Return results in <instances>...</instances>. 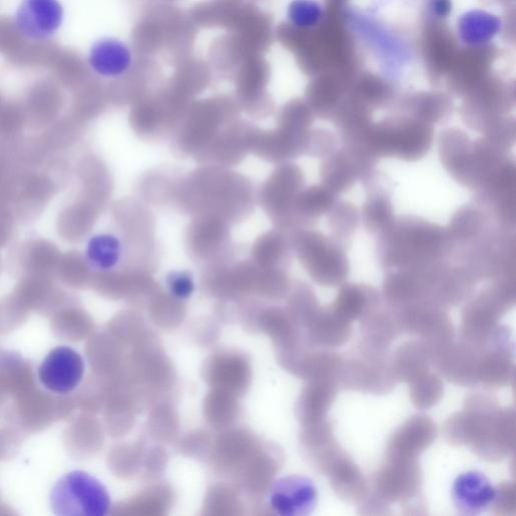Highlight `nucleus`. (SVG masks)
Here are the masks:
<instances>
[{"label": "nucleus", "instance_id": "20", "mask_svg": "<svg viewBox=\"0 0 516 516\" xmlns=\"http://www.w3.org/2000/svg\"><path fill=\"white\" fill-rule=\"evenodd\" d=\"M434 359L427 344L411 342L403 346L392 363L396 378L414 382L429 372L430 360Z\"/></svg>", "mask_w": 516, "mask_h": 516}, {"label": "nucleus", "instance_id": "16", "mask_svg": "<svg viewBox=\"0 0 516 516\" xmlns=\"http://www.w3.org/2000/svg\"><path fill=\"white\" fill-rule=\"evenodd\" d=\"M94 73L104 78H117L134 65V55L125 43L115 38H103L94 43L88 55Z\"/></svg>", "mask_w": 516, "mask_h": 516}, {"label": "nucleus", "instance_id": "31", "mask_svg": "<svg viewBox=\"0 0 516 516\" xmlns=\"http://www.w3.org/2000/svg\"><path fill=\"white\" fill-rule=\"evenodd\" d=\"M170 293L178 300L189 299L195 290L192 277L187 273H173L168 277Z\"/></svg>", "mask_w": 516, "mask_h": 516}, {"label": "nucleus", "instance_id": "15", "mask_svg": "<svg viewBox=\"0 0 516 516\" xmlns=\"http://www.w3.org/2000/svg\"><path fill=\"white\" fill-rule=\"evenodd\" d=\"M496 489L481 472L469 471L453 483V502L462 514L478 515L493 506Z\"/></svg>", "mask_w": 516, "mask_h": 516}, {"label": "nucleus", "instance_id": "19", "mask_svg": "<svg viewBox=\"0 0 516 516\" xmlns=\"http://www.w3.org/2000/svg\"><path fill=\"white\" fill-rule=\"evenodd\" d=\"M477 279L463 265L451 268L436 287L430 300L444 307L457 306L465 301L477 285Z\"/></svg>", "mask_w": 516, "mask_h": 516}, {"label": "nucleus", "instance_id": "22", "mask_svg": "<svg viewBox=\"0 0 516 516\" xmlns=\"http://www.w3.org/2000/svg\"><path fill=\"white\" fill-rule=\"evenodd\" d=\"M121 256V244L117 237L108 233L92 236L86 244V265L96 272H108L116 267Z\"/></svg>", "mask_w": 516, "mask_h": 516}, {"label": "nucleus", "instance_id": "8", "mask_svg": "<svg viewBox=\"0 0 516 516\" xmlns=\"http://www.w3.org/2000/svg\"><path fill=\"white\" fill-rule=\"evenodd\" d=\"M268 502L282 516H305L315 510L318 490L310 478L290 475L273 482L268 491Z\"/></svg>", "mask_w": 516, "mask_h": 516}, {"label": "nucleus", "instance_id": "5", "mask_svg": "<svg viewBox=\"0 0 516 516\" xmlns=\"http://www.w3.org/2000/svg\"><path fill=\"white\" fill-rule=\"evenodd\" d=\"M51 507L60 516H103L111 507L107 488L85 471H72L51 490Z\"/></svg>", "mask_w": 516, "mask_h": 516}, {"label": "nucleus", "instance_id": "6", "mask_svg": "<svg viewBox=\"0 0 516 516\" xmlns=\"http://www.w3.org/2000/svg\"><path fill=\"white\" fill-rule=\"evenodd\" d=\"M446 261L397 270L387 276L383 283V298L395 308H404L411 304L428 300L436 287L450 269Z\"/></svg>", "mask_w": 516, "mask_h": 516}, {"label": "nucleus", "instance_id": "14", "mask_svg": "<svg viewBox=\"0 0 516 516\" xmlns=\"http://www.w3.org/2000/svg\"><path fill=\"white\" fill-rule=\"evenodd\" d=\"M437 437L433 421L426 416H416L393 436L387 459L416 461L417 456L429 447Z\"/></svg>", "mask_w": 516, "mask_h": 516}, {"label": "nucleus", "instance_id": "12", "mask_svg": "<svg viewBox=\"0 0 516 516\" xmlns=\"http://www.w3.org/2000/svg\"><path fill=\"white\" fill-rule=\"evenodd\" d=\"M374 166L343 148L326 158L322 164V184L337 195L350 189L357 180L365 182L371 178Z\"/></svg>", "mask_w": 516, "mask_h": 516}, {"label": "nucleus", "instance_id": "18", "mask_svg": "<svg viewBox=\"0 0 516 516\" xmlns=\"http://www.w3.org/2000/svg\"><path fill=\"white\" fill-rule=\"evenodd\" d=\"M378 306L380 297L374 288L348 284L340 289L331 310L339 318L351 323L362 319Z\"/></svg>", "mask_w": 516, "mask_h": 516}, {"label": "nucleus", "instance_id": "26", "mask_svg": "<svg viewBox=\"0 0 516 516\" xmlns=\"http://www.w3.org/2000/svg\"><path fill=\"white\" fill-rule=\"evenodd\" d=\"M328 214L331 238L344 246L358 227V210L353 204L342 201L336 202Z\"/></svg>", "mask_w": 516, "mask_h": 516}, {"label": "nucleus", "instance_id": "17", "mask_svg": "<svg viewBox=\"0 0 516 516\" xmlns=\"http://www.w3.org/2000/svg\"><path fill=\"white\" fill-rule=\"evenodd\" d=\"M490 218L478 204L459 209L446 228L454 248L461 249L474 242L489 228Z\"/></svg>", "mask_w": 516, "mask_h": 516}, {"label": "nucleus", "instance_id": "27", "mask_svg": "<svg viewBox=\"0 0 516 516\" xmlns=\"http://www.w3.org/2000/svg\"><path fill=\"white\" fill-rule=\"evenodd\" d=\"M411 399L419 409H429L440 401L443 395V384L435 374L426 373L414 382Z\"/></svg>", "mask_w": 516, "mask_h": 516}, {"label": "nucleus", "instance_id": "2", "mask_svg": "<svg viewBox=\"0 0 516 516\" xmlns=\"http://www.w3.org/2000/svg\"><path fill=\"white\" fill-rule=\"evenodd\" d=\"M433 139L432 124L415 118L389 119L371 125L366 147L376 161L397 158L416 162L430 152Z\"/></svg>", "mask_w": 516, "mask_h": 516}, {"label": "nucleus", "instance_id": "29", "mask_svg": "<svg viewBox=\"0 0 516 516\" xmlns=\"http://www.w3.org/2000/svg\"><path fill=\"white\" fill-rule=\"evenodd\" d=\"M338 140L328 129L310 131L306 144V153L315 158H328L336 152Z\"/></svg>", "mask_w": 516, "mask_h": 516}, {"label": "nucleus", "instance_id": "11", "mask_svg": "<svg viewBox=\"0 0 516 516\" xmlns=\"http://www.w3.org/2000/svg\"><path fill=\"white\" fill-rule=\"evenodd\" d=\"M304 185V175L294 164L279 168L267 186V207L284 226L299 224L294 207Z\"/></svg>", "mask_w": 516, "mask_h": 516}, {"label": "nucleus", "instance_id": "32", "mask_svg": "<svg viewBox=\"0 0 516 516\" xmlns=\"http://www.w3.org/2000/svg\"><path fill=\"white\" fill-rule=\"evenodd\" d=\"M496 489L494 508L499 514H509L515 507V489L512 483H503Z\"/></svg>", "mask_w": 516, "mask_h": 516}, {"label": "nucleus", "instance_id": "1", "mask_svg": "<svg viewBox=\"0 0 516 516\" xmlns=\"http://www.w3.org/2000/svg\"><path fill=\"white\" fill-rule=\"evenodd\" d=\"M454 250L446 228L415 216L396 219L377 244L381 266L396 270L446 261Z\"/></svg>", "mask_w": 516, "mask_h": 516}, {"label": "nucleus", "instance_id": "25", "mask_svg": "<svg viewBox=\"0 0 516 516\" xmlns=\"http://www.w3.org/2000/svg\"><path fill=\"white\" fill-rule=\"evenodd\" d=\"M316 340L329 348L344 344L351 335L349 322L339 318L331 309L318 311L314 316Z\"/></svg>", "mask_w": 516, "mask_h": 516}, {"label": "nucleus", "instance_id": "4", "mask_svg": "<svg viewBox=\"0 0 516 516\" xmlns=\"http://www.w3.org/2000/svg\"><path fill=\"white\" fill-rule=\"evenodd\" d=\"M299 260L314 282L321 286L342 285L350 272L344 247L324 234L302 230L293 241Z\"/></svg>", "mask_w": 516, "mask_h": 516}, {"label": "nucleus", "instance_id": "23", "mask_svg": "<svg viewBox=\"0 0 516 516\" xmlns=\"http://www.w3.org/2000/svg\"><path fill=\"white\" fill-rule=\"evenodd\" d=\"M362 219L365 228L372 234H382L396 221L394 206L389 195L372 192L363 206Z\"/></svg>", "mask_w": 516, "mask_h": 516}, {"label": "nucleus", "instance_id": "21", "mask_svg": "<svg viewBox=\"0 0 516 516\" xmlns=\"http://www.w3.org/2000/svg\"><path fill=\"white\" fill-rule=\"evenodd\" d=\"M336 194L324 185L302 190L295 202V215L299 224H312L329 211L336 203Z\"/></svg>", "mask_w": 516, "mask_h": 516}, {"label": "nucleus", "instance_id": "24", "mask_svg": "<svg viewBox=\"0 0 516 516\" xmlns=\"http://www.w3.org/2000/svg\"><path fill=\"white\" fill-rule=\"evenodd\" d=\"M472 144L470 138L460 129H447L442 133L439 145L440 159L452 177L465 163Z\"/></svg>", "mask_w": 516, "mask_h": 516}, {"label": "nucleus", "instance_id": "28", "mask_svg": "<svg viewBox=\"0 0 516 516\" xmlns=\"http://www.w3.org/2000/svg\"><path fill=\"white\" fill-rule=\"evenodd\" d=\"M496 26L492 18L479 14L467 17L461 24L465 40L472 43L484 42L491 38Z\"/></svg>", "mask_w": 516, "mask_h": 516}, {"label": "nucleus", "instance_id": "9", "mask_svg": "<svg viewBox=\"0 0 516 516\" xmlns=\"http://www.w3.org/2000/svg\"><path fill=\"white\" fill-rule=\"evenodd\" d=\"M85 372L82 356L68 346L53 349L39 368V378L47 390L65 395L77 389Z\"/></svg>", "mask_w": 516, "mask_h": 516}, {"label": "nucleus", "instance_id": "30", "mask_svg": "<svg viewBox=\"0 0 516 516\" xmlns=\"http://www.w3.org/2000/svg\"><path fill=\"white\" fill-rule=\"evenodd\" d=\"M288 15L295 26L310 28L320 20L321 10L313 0H294L289 7Z\"/></svg>", "mask_w": 516, "mask_h": 516}, {"label": "nucleus", "instance_id": "7", "mask_svg": "<svg viewBox=\"0 0 516 516\" xmlns=\"http://www.w3.org/2000/svg\"><path fill=\"white\" fill-rule=\"evenodd\" d=\"M370 348L362 358H352L349 362H342L339 382L368 393H385L394 386L396 377L389 360L381 353L382 350Z\"/></svg>", "mask_w": 516, "mask_h": 516}, {"label": "nucleus", "instance_id": "10", "mask_svg": "<svg viewBox=\"0 0 516 516\" xmlns=\"http://www.w3.org/2000/svg\"><path fill=\"white\" fill-rule=\"evenodd\" d=\"M63 20L64 10L59 0H23L15 24L24 37L44 41L57 34Z\"/></svg>", "mask_w": 516, "mask_h": 516}, {"label": "nucleus", "instance_id": "3", "mask_svg": "<svg viewBox=\"0 0 516 516\" xmlns=\"http://www.w3.org/2000/svg\"><path fill=\"white\" fill-rule=\"evenodd\" d=\"M458 261L479 280L515 275L516 242L513 229L488 228L470 245L461 248Z\"/></svg>", "mask_w": 516, "mask_h": 516}, {"label": "nucleus", "instance_id": "13", "mask_svg": "<svg viewBox=\"0 0 516 516\" xmlns=\"http://www.w3.org/2000/svg\"><path fill=\"white\" fill-rule=\"evenodd\" d=\"M322 469L334 490L344 499L360 500L364 498L366 483L359 468L332 441L322 457Z\"/></svg>", "mask_w": 516, "mask_h": 516}]
</instances>
